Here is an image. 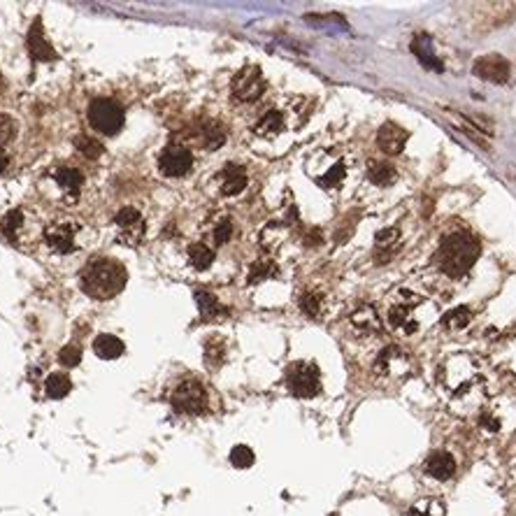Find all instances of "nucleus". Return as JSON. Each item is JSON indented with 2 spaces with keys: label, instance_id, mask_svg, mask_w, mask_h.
Masks as SVG:
<instances>
[{
  "label": "nucleus",
  "instance_id": "f257e3e1",
  "mask_svg": "<svg viewBox=\"0 0 516 516\" xmlns=\"http://www.w3.org/2000/svg\"><path fill=\"white\" fill-rule=\"evenodd\" d=\"M479 254H482V242L468 230H453L444 235L438 252H435V265L451 279H458L463 274L473 270Z\"/></svg>",
  "mask_w": 516,
  "mask_h": 516
},
{
  "label": "nucleus",
  "instance_id": "f03ea898",
  "mask_svg": "<svg viewBox=\"0 0 516 516\" xmlns=\"http://www.w3.org/2000/svg\"><path fill=\"white\" fill-rule=\"evenodd\" d=\"M126 268L114 258H93L82 270V289L96 300H110L126 287Z\"/></svg>",
  "mask_w": 516,
  "mask_h": 516
},
{
  "label": "nucleus",
  "instance_id": "7ed1b4c3",
  "mask_svg": "<svg viewBox=\"0 0 516 516\" xmlns=\"http://www.w3.org/2000/svg\"><path fill=\"white\" fill-rule=\"evenodd\" d=\"M170 403L175 407V412L198 416L210 409V391L202 386L200 379H195V377L184 379L172 391Z\"/></svg>",
  "mask_w": 516,
  "mask_h": 516
},
{
  "label": "nucleus",
  "instance_id": "20e7f679",
  "mask_svg": "<svg viewBox=\"0 0 516 516\" xmlns=\"http://www.w3.org/2000/svg\"><path fill=\"white\" fill-rule=\"evenodd\" d=\"M287 386L296 398H314L321 393V370L312 361H296L287 370Z\"/></svg>",
  "mask_w": 516,
  "mask_h": 516
},
{
  "label": "nucleus",
  "instance_id": "39448f33",
  "mask_svg": "<svg viewBox=\"0 0 516 516\" xmlns=\"http://www.w3.org/2000/svg\"><path fill=\"white\" fill-rule=\"evenodd\" d=\"M88 121H91L93 130H98L100 135H117V133L123 128V121H126V112L117 103L110 100V98H96L88 105Z\"/></svg>",
  "mask_w": 516,
  "mask_h": 516
},
{
  "label": "nucleus",
  "instance_id": "423d86ee",
  "mask_svg": "<svg viewBox=\"0 0 516 516\" xmlns=\"http://www.w3.org/2000/svg\"><path fill=\"white\" fill-rule=\"evenodd\" d=\"M230 91L233 98L239 103H254L265 91V77L258 66H244L230 82Z\"/></svg>",
  "mask_w": 516,
  "mask_h": 516
},
{
  "label": "nucleus",
  "instance_id": "0eeeda50",
  "mask_svg": "<svg viewBox=\"0 0 516 516\" xmlns=\"http://www.w3.org/2000/svg\"><path fill=\"white\" fill-rule=\"evenodd\" d=\"M158 167H161V172L165 177H184V175H189L191 167H193L191 149L172 142V145H167L161 151V156H158Z\"/></svg>",
  "mask_w": 516,
  "mask_h": 516
},
{
  "label": "nucleus",
  "instance_id": "6e6552de",
  "mask_svg": "<svg viewBox=\"0 0 516 516\" xmlns=\"http://www.w3.org/2000/svg\"><path fill=\"white\" fill-rule=\"evenodd\" d=\"M114 226H117L119 239L123 244L135 247L145 239L147 226H145V219H142V215L135 207H123L119 215L114 217Z\"/></svg>",
  "mask_w": 516,
  "mask_h": 516
},
{
  "label": "nucleus",
  "instance_id": "1a4fd4ad",
  "mask_svg": "<svg viewBox=\"0 0 516 516\" xmlns=\"http://www.w3.org/2000/svg\"><path fill=\"white\" fill-rule=\"evenodd\" d=\"M375 370L384 377H403L412 370V361L409 356L396 344H388L386 349H381V354L375 361Z\"/></svg>",
  "mask_w": 516,
  "mask_h": 516
},
{
  "label": "nucleus",
  "instance_id": "9d476101",
  "mask_svg": "<svg viewBox=\"0 0 516 516\" xmlns=\"http://www.w3.org/2000/svg\"><path fill=\"white\" fill-rule=\"evenodd\" d=\"M473 75L486 79V82H493V84H507L512 75V66H510V61L502 56L488 54V56H482L475 61Z\"/></svg>",
  "mask_w": 516,
  "mask_h": 516
},
{
  "label": "nucleus",
  "instance_id": "9b49d317",
  "mask_svg": "<svg viewBox=\"0 0 516 516\" xmlns=\"http://www.w3.org/2000/svg\"><path fill=\"white\" fill-rule=\"evenodd\" d=\"M407 140H409V133L403 126L393 123V121H386L384 126L379 128V133H377V145L388 156H398L400 151L405 149Z\"/></svg>",
  "mask_w": 516,
  "mask_h": 516
},
{
  "label": "nucleus",
  "instance_id": "f8f14e48",
  "mask_svg": "<svg viewBox=\"0 0 516 516\" xmlns=\"http://www.w3.org/2000/svg\"><path fill=\"white\" fill-rule=\"evenodd\" d=\"M26 44H29V51H31L33 61H42V63H44V61H56L58 58L56 49L51 47V42L47 38H44L40 16L33 21L31 31H29V38H26Z\"/></svg>",
  "mask_w": 516,
  "mask_h": 516
},
{
  "label": "nucleus",
  "instance_id": "ddd939ff",
  "mask_svg": "<svg viewBox=\"0 0 516 516\" xmlns=\"http://www.w3.org/2000/svg\"><path fill=\"white\" fill-rule=\"evenodd\" d=\"M44 242L54 254H70L75 249V226L51 224L44 230Z\"/></svg>",
  "mask_w": 516,
  "mask_h": 516
},
{
  "label": "nucleus",
  "instance_id": "4468645a",
  "mask_svg": "<svg viewBox=\"0 0 516 516\" xmlns=\"http://www.w3.org/2000/svg\"><path fill=\"white\" fill-rule=\"evenodd\" d=\"M423 470L425 475H430L433 479H438V482H447V479L453 477L456 473V460L449 451H433L428 458L423 463Z\"/></svg>",
  "mask_w": 516,
  "mask_h": 516
},
{
  "label": "nucleus",
  "instance_id": "2eb2a0df",
  "mask_svg": "<svg viewBox=\"0 0 516 516\" xmlns=\"http://www.w3.org/2000/svg\"><path fill=\"white\" fill-rule=\"evenodd\" d=\"M349 321L354 326V331H358L361 335H375L381 331V319H379V312L372 305H361L356 307Z\"/></svg>",
  "mask_w": 516,
  "mask_h": 516
},
{
  "label": "nucleus",
  "instance_id": "dca6fc26",
  "mask_svg": "<svg viewBox=\"0 0 516 516\" xmlns=\"http://www.w3.org/2000/svg\"><path fill=\"white\" fill-rule=\"evenodd\" d=\"M219 182H221V193L224 195H237V193H242L244 191V186L249 182V177H247V170L242 165H237V163H228L224 170H221L219 175Z\"/></svg>",
  "mask_w": 516,
  "mask_h": 516
},
{
  "label": "nucleus",
  "instance_id": "f3484780",
  "mask_svg": "<svg viewBox=\"0 0 516 516\" xmlns=\"http://www.w3.org/2000/svg\"><path fill=\"white\" fill-rule=\"evenodd\" d=\"M54 182L66 191L68 202H75L79 198V191H82L84 184V175L75 170V167H61V170L54 172Z\"/></svg>",
  "mask_w": 516,
  "mask_h": 516
},
{
  "label": "nucleus",
  "instance_id": "a211bd4d",
  "mask_svg": "<svg viewBox=\"0 0 516 516\" xmlns=\"http://www.w3.org/2000/svg\"><path fill=\"white\" fill-rule=\"evenodd\" d=\"M398 242H400V230L398 228H384L377 233V239H375V261L377 263H386L393 258L396 249H398Z\"/></svg>",
  "mask_w": 516,
  "mask_h": 516
},
{
  "label": "nucleus",
  "instance_id": "6ab92c4d",
  "mask_svg": "<svg viewBox=\"0 0 516 516\" xmlns=\"http://www.w3.org/2000/svg\"><path fill=\"white\" fill-rule=\"evenodd\" d=\"M228 133L224 128V123L217 121V119H210V121H202L200 128H198V140L205 149H219L221 145L226 142Z\"/></svg>",
  "mask_w": 516,
  "mask_h": 516
},
{
  "label": "nucleus",
  "instance_id": "aec40b11",
  "mask_svg": "<svg viewBox=\"0 0 516 516\" xmlns=\"http://www.w3.org/2000/svg\"><path fill=\"white\" fill-rule=\"evenodd\" d=\"M284 128H287V119H284V114L279 110L265 112L263 117L254 123V133L261 138H277Z\"/></svg>",
  "mask_w": 516,
  "mask_h": 516
},
{
  "label": "nucleus",
  "instance_id": "412c9836",
  "mask_svg": "<svg viewBox=\"0 0 516 516\" xmlns=\"http://www.w3.org/2000/svg\"><path fill=\"white\" fill-rule=\"evenodd\" d=\"M412 51H414V56L419 58L425 68L435 70V73H442V70H444L442 61H440L438 56H435V51H433V44H430V38H428V35H416V38L412 40Z\"/></svg>",
  "mask_w": 516,
  "mask_h": 516
},
{
  "label": "nucleus",
  "instance_id": "4be33fe9",
  "mask_svg": "<svg viewBox=\"0 0 516 516\" xmlns=\"http://www.w3.org/2000/svg\"><path fill=\"white\" fill-rule=\"evenodd\" d=\"M412 305H393L391 307V312H388V324L393 331L398 333H414L416 328H419V324H416V319L412 316Z\"/></svg>",
  "mask_w": 516,
  "mask_h": 516
},
{
  "label": "nucleus",
  "instance_id": "5701e85b",
  "mask_svg": "<svg viewBox=\"0 0 516 516\" xmlns=\"http://www.w3.org/2000/svg\"><path fill=\"white\" fill-rule=\"evenodd\" d=\"M93 351H96L98 358L114 361V358H119V356L123 354V342L119 340L117 335H110V333L98 335L93 340Z\"/></svg>",
  "mask_w": 516,
  "mask_h": 516
},
{
  "label": "nucleus",
  "instance_id": "b1692460",
  "mask_svg": "<svg viewBox=\"0 0 516 516\" xmlns=\"http://www.w3.org/2000/svg\"><path fill=\"white\" fill-rule=\"evenodd\" d=\"M195 302H198V309H200V316L207 321V319H215L219 314H224L226 309L224 305L217 300V296L212 291H205V289H198L195 291Z\"/></svg>",
  "mask_w": 516,
  "mask_h": 516
},
{
  "label": "nucleus",
  "instance_id": "393cba45",
  "mask_svg": "<svg viewBox=\"0 0 516 516\" xmlns=\"http://www.w3.org/2000/svg\"><path fill=\"white\" fill-rule=\"evenodd\" d=\"M368 177H370V182L377 186H391L398 180V172H396V167L386 161H370Z\"/></svg>",
  "mask_w": 516,
  "mask_h": 516
},
{
  "label": "nucleus",
  "instance_id": "a878e982",
  "mask_svg": "<svg viewBox=\"0 0 516 516\" xmlns=\"http://www.w3.org/2000/svg\"><path fill=\"white\" fill-rule=\"evenodd\" d=\"M224 358H226L224 337L219 335L207 337V342H205V363H207V368H219L221 363H224Z\"/></svg>",
  "mask_w": 516,
  "mask_h": 516
},
{
  "label": "nucleus",
  "instance_id": "bb28decb",
  "mask_svg": "<svg viewBox=\"0 0 516 516\" xmlns=\"http://www.w3.org/2000/svg\"><path fill=\"white\" fill-rule=\"evenodd\" d=\"M70 388H73V381H70L68 375L63 372H54V375H49L47 381H44V391H47V396L51 400H61L70 393Z\"/></svg>",
  "mask_w": 516,
  "mask_h": 516
},
{
  "label": "nucleus",
  "instance_id": "cd10ccee",
  "mask_svg": "<svg viewBox=\"0 0 516 516\" xmlns=\"http://www.w3.org/2000/svg\"><path fill=\"white\" fill-rule=\"evenodd\" d=\"M189 261L195 270H207L212 263H215V252L207 247V244H202V242H195L189 247Z\"/></svg>",
  "mask_w": 516,
  "mask_h": 516
},
{
  "label": "nucleus",
  "instance_id": "c85d7f7f",
  "mask_svg": "<svg viewBox=\"0 0 516 516\" xmlns=\"http://www.w3.org/2000/svg\"><path fill=\"white\" fill-rule=\"evenodd\" d=\"M470 321H473V312H470L468 307L449 309V312L444 314V319H442L444 328H449V331H460V328L470 326Z\"/></svg>",
  "mask_w": 516,
  "mask_h": 516
},
{
  "label": "nucleus",
  "instance_id": "c756f323",
  "mask_svg": "<svg viewBox=\"0 0 516 516\" xmlns=\"http://www.w3.org/2000/svg\"><path fill=\"white\" fill-rule=\"evenodd\" d=\"M24 226V212L19 210H12V212H7L5 219H3V224H0V230H3V235L7 239H16V235H19V230Z\"/></svg>",
  "mask_w": 516,
  "mask_h": 516
},
{
  "label": "nucleus",
  "instance_id": "7c9ffc66",
  "mask_svg": "<svg viewBox=\"0 0 516 516\" xmlns=\"http://www.w3.org/2000/svg\"><path fill=\"white\" fill-rule=\"evenodd\" d=\"M321 307H324V296H321V293L305 291V293L300 296V309H302V312H305L307 316L316 319L319 314H321Z\"/></svg>",
  "mask_w": 516,
  "mask_h": 516
},
{
  "label": "nucleus",
  "instance_id": "2f4dec72",
  "mask_svg": "<svg viewBox=\"0 0 516 516\" xmlns=\"http://www.w3.org/2000/svg\"><path fill=\"white\" fill-rule=\"evenodd\" d=\"M272 274H277V265H274L272 261H268V258H263V261H258V263L252 265L247 282H249V284H258V282H263V279H270Z\"/></svg>",
  "mask_w": 516,
  "mask_h": 516
},
{
  "label": "nucleus",
  "instance_id": "473e14b6",
  "mask_svg": "<svg viewBox=\"0 0 516 516\" xmlns=\"http://www.w3.org/2000/svg\"><path fill=\"white\" fill-rule=\"evenodd\" d=\"M75 147L82 151V154L88 158V161H98V158H100V154H103V145L98 140H93V138H86V135H77L75 138Z\"/></svg>",
  "mask_w": 516,
  "mask_h": 516
},
{
  "label": "nucleus",
  "instance_id": "72a5a7b5",
  "mask_svg": "<svg viewBox=\"0 0 516 516\" xmlns=\"http://www.w3.org/2000/svg\"><path fill=\"white\" fill-rule=\"evenodd\" d=\"M344 175H346V167H344V163H342V161H337V163H335V165H333L331 170H328L324 177H319L316 184H319V186H324V189H333V186L342 184Z\"/></svg>",
  "mask_w": 516,
  "mask_h": 516
},
{
  "label": "nucleus",
  "instance_id": "f704fd0d",
  "mask_svg": "<svg viewBox=\"0 0 516 516\" xmlns=\"http://www.w3.org/2000/svg\"><path fill=\"white\" fill-rule=\"evenodd\" d=\"M230 463L239 470L252 468L254 465V451L249 449L247 444H237V447H233V451H230Z\"/></svg>",
  "mask_w": 516,
  "mask_h": 516
},
{
  "label": "nucleus",
  "instance_id": "c9c22d12",
  "mask_svg": "<svg viewBox=\"0 0 516 516\" xmlns=\"http://www.w3.org/2000/svg\"><path fill=\"white\" fill-rule=\"evenodd\" d=\"M233 237V221H230L228 217H224L219 221V224L215 226V233H212V239H215V244L221 247V244H226L228 239Z\"/></svg>",
  "mask_w": 516,
  "mask_h": 516
},
{
  "label": "nucleus",
  "instance_id": "e433bc0d",
  "mask_svg": "<svg viewBox=\"0 0 516 516\" xmlns=\"http://www.w3.org/2000/svg\"><path fill=\"white\" fill-rule=\"evenodd\" d=\"M58 361L63 363L66 368H75V366H79V361H82V349H79L77 344H68L61 349Z\"/></svg>",
  "mask_w": 516,
  "mask_h": 516
},
{
  "label": "nucleus",
  "instance_id": "4c0bfd02",
  "mask_svg": "<svg viewBox=\"0 0 516 516\" xmlns=\"http://www.w3.org/2000/svg\"><path fill=\"white\" fill-rule=\"evenodd\" d=\"M14 133H16V126H14L12 117H7V114H0V140H3V142L12 140Z\"/></svg>",
  "mask_w": 516,
  "mask_h": 516
},
{
  "label": "nucleus",
  "instance_id": "58836bf2",
  "mask_svg": "<svg viewBox=\"0 0 516 516\" xmlns=\"http://www.w3.org/2000/svg\"><path fill=\"white\" fill-rule=\"evenodd\" d=\"M430 505H433V500H425L423 505H416V507H412V510L407 512V516H440V510L433 512Z\"/></svg>",
  "mask_w": 516,
  "mask_h": 516
},
{
  "label": "nucleus",
  "instance_id": "ea45409f",
  "mask_svg": "<svg viewBox=\"0 0 516 516\" xmlns=\"http://www.w3.org/2000/svg\"><path fill=\"white\" fill-rule=\"evenodd\" d=\"M479 423L486 425L488 430H497V428H500V423L493 421V416H482V419H479Z\"/></svg>",
  "mask_w": 516,
  "mask_h": 516
},
{
  "label": "nucleus",
  "instance_id": "a19ab883",
  "mask_svg": "<svg viewBox=\"0 0 516 516\" xmlns=\"http://www.w3.org/2000/svg\"><path fill=\"white\" fill-rule=\"evenodd\" d=\"M7 163H10V158H7V154H5V149H0V175L5 172V167H7Z\"/></svg>",
  "mask_w": 516,
  "mask_h": 516
},
{
  "label": "nucleus",
  "instance_id": "79ce46f5",
  "mask_svg": "<svg viewBox=\"0 0 516 516\" xmlns=\"http://www.w3.org/2000/svg\"><path fill=\"white\" fill-rule=\"evenodd\" d=\"M0 88H3V75H0Z\"/></svg>",
  "mask_w": 516,
  "mask_h": 516
}]
</instances>
